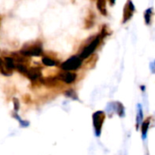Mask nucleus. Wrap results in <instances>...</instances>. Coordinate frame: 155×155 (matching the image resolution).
<instances>
[{"instance_id":"1","label":"nucleus","mask_w":155,"mask_h":155,"mask_svg":"<svg viewBox=\"0 0 155 155\" xmlns=\"http://www.w3.org/2000/svg\"><path fill=\"white\" fill-rule=\"evenodd\" d=\"M44 54L43 46L41 42L33 43L24 46L20 50V54L25 57H31V56H42Z\"/></svg>"},{"instance_id":"2","label":"nucleus","mask_w":155,"mask_h":155,"mask_svg":"<svg viewBox=\"0 0 155 155\" xmlns=\"http://www.w3.org/2000/svg\"><path fill=\"white\" fill-rule=\"evenodd\" d=\"M83 62L84 60H82L79 55H73L62 64H60L59 66L63 71L74 72L81 68V66L83 65Z\"/></svg>"},{"instance_id":"3","label":"nucleus","mask_w":155,"mask_h":155,"mask_svg":"<svg viewBox=\"0 0 155 155\" xmlns=\"http://www.w3.org/2000/svg\"><path fill=\"white\" fill-rule=\"evenodd\" d=\"M101 42H102V39H101L100 35H96L89 44H87V45L84 47V49L82 50V52H81L80 54H79L80 58H81L82 60H86V59H88V58L94 53V51L96 50V48L100 45Z\"/></svg>"},{"instance_id":"4","label":"nucleus","mask_w":155,"mask_h":155,"mask_svg":"<svg viewBox=\"0 0 155 155\" xmlns=\"http://www.w3.org/2000/svg\"><path fill=\"white\" fill-rule=\"evenodd\" d=\"M105 117H106L105 113L103 111H97L93 114V124H94L95 135L97 137H99L101 135L103 125L105 121Z\"/></svg>"},{"instance_id":"5","label":"nucleus","mask_w":155,"mask_h":155,"mask_svg":"<svg viewBox=\"0 0 155 155\" xmlns=\"http://www.w3.org/2000/svg\"><path fill=\"white\" fill-rule=\"evenodd\" d=\"M56 78L60 81L63 82L66 84H72L73 83L75 82L76 78H77V74L74 72H71V71H61L60 73L57 74Z\"/></svg>"},{"instance_id":"6","label":"nucleus","mask_w":155,"mask_h":155,"mask_svg":"<svg viewBox=\"0 0 155 155\" xmlns=\"http://www.w3.org/2000/svg\"><path fill=\"white\" fill-rule=\"evenodd\" d=\"M134 12H135L134 4L133 3L132 0H128L124 5V12H123V23L125 24L128 21H130L132 19V17L134 16Z\"/></svg>"},{"instance_id":"7","label":"nucleus","mask_w":155,"mask_h":155,"mask_svg":"<svg viewBox=\"0 0 155 155\" xmlns=\"http://www.w3.org/2000/svg\"><path fill=\"white\" fill-rule=\"evenodd\" d=\"M25 76L31 80L34 83L39 82V80L42 78V72L39 67H31L27 69V72L25 74Z\"/></svg>"},{"instance_id":"8","label":"nucleus","mask_w":155,"mask_h":155,"mask_svg":"<svg viewBox=\"0 0 155 155\" xmlns=\"http://www.w3.org/2000/svg\"><path fill=\"white\" fill-rule=\"evenodd\" d=\"M42 63L45 66H57L59 64V62L57 61L56 58H53V57H50L48 55H43L42 57Z\"/></svg>"},{"instance_id":"9","label":"nucleus","mask_w":155,"mask_h":155,"mask_svg":"<svg viewBox=\"0 0 155 155\" xmlns=\"http://www.w3.org/2000/svg\"><path fill=\"white\" fill-rule=\"evenodd\" d=\"M96 6L99 12L103 15H107V8H106V0H97L96 1Z\"/></svg>"},{"instance_id":"10","label":"nucleus","mask_w":155,"mask_h":155,"mask_svg":"<svg viewBox=\"0 0 155 155\" xmlns=\"http://www.w3.org/2000/svg\"><path fill=\"white\" fill-rule=\"evenodd\" d=\"M151 119H152V117H149V118L145 119L142 124L141 130H142V135H143V139L146 138V135H147V133L149 130V126H150V123H151Z\"/></svg>"},{"instance_id":"11","label":"nucleus","mask_w":155,"mask_h":155,"mask_svg":"<svg viewBox=\"0 0 155 155\" xmlns=\"http://www.w3.org/2000/svg\"><path fill=\"white\" fill-rule=\"evenodd\" d=\"M113 107L114 108L115 112L117 113V114L120 116V117H124V106L123 105L122 103L120 102H114L112 104Z\"/></svg>"},{"instance_id":"12","label":"nucleus","mask_w":155,"mask_h":155,"mask_svg":"<svg viewBox=\"0 0 155 155\" xmlns=\"http://www.w3.org/2000/svg\"><path fill=\"white\" fill-rule=\"evenodd\" d=\"M153 17V8L150 7V8L146 9L144 12V21L147 25H150L152 24Z\"/></svg>"},{"instance_id":"13","label":"nucleus","mask_w":155,"mask_h":155,"mask_svg":"<svg viewBox=\"0 0 155 155\" xmlns=\"http://www.w3.org/2000/svg\"><path fill=\"white\" fill-rule=\"evenodd\" d=\"M108 29H109V28H107V26H106L105 25H103L102 32H101V34L99 35L102 40H104V38H106L108 35H110L111 32H109V31H108Z\"/></svg>"},{"instance_id":"14","label":"nucleus","mask_w":155,"mask_h":155,"mask_svg":"<svg viewBox=\"0 0 155 155\" xmlns=\"http://www.w3.org/2000/svg\"><path fill=\"white\" fill-rule=\"evenodd\" d=\"M142 120H143V111H142V106H141L140 104H138V116H137V124H136L137 129H138L139 124H140V123L142 122Z\"/></svg>"},{"instance_id":"15","label":"nucleus","mask_w":155,"mask_h":155,"mask_svg":"<svg viewBox=\"0 0 155 155\" xmlns=\"http://www.w3.org/2000/svg\"><path fill=\"white\" fill-rule=\"evenodd\" d=\"M65 95H66L67 97H69V98H72V99H74V100H75V99H78V98H77V95H76V93H75L74 90H72V89H70V90H67V91L65 92Z\"/></svg>"},{"instance_id":"16","label":"nucleus","mask_w":155,"mask_h":155,"mask_svg":"<svg viewBox=\"0 0 155 155\" xmlns=\"http://www.w3.org/2000/svg\"><path fill=\"white\" fill-rule=\"evenodd\" d=\"M13 103H14V108H15V111H18V110H19V107H20V104H19V101H18V99L14 98V99H13Z\"/></svg>"},{"instance_id":"17","label":"nucleus","mask_w":155,"mask_h":155,"mask_svg":"<svg viewBox=\"0 0 155 155\" xmlns=\"http://www.w3.org/2000/svg\"><path fill=\"white\" fill-rule=\"evenodd\" d=\"M3 69H4V61H3V59L0 58V72H1Z\"/></svg>"},{"instance_id":"18","label":"nucleus","mask_w":155,"mask_h":155,"mask_svg":"<svg viewBox=\"0 0 155 155\" xmlns=\"http://www.w3.org/2000/svg\"><path fill=\"white\" fill-rule=\"evenodd\" d=\"M109 1V4L111 5H114V4H115V2H116V0H108Z\"/></svg>"},{"instance_id":"19","label":"nucleus","mask_w":155,"mask_h":155,"mask_svg":"<svg viewBox=\"0 0 155 155\" xmlns=\"http://www.w3.org/2000/svg\"><path fill=\"white\" fill-rule=\"evenodd\" d=\"M151 69H152V72H154V70H153V63L151 64Z\"/></svg>"},{"instance_id":"20","label":"nucleus","mask_w":155,"mask_h":155,"mask_svg":"<svg viewBox=\"0 0 155 155\" xmlns=\"http://www.w3.org/2000/svg\"><path fill=\"white\" fill-rule=\"evenodd\" d=\"M1 21H2V17L0 16V25H1Z\"/></svg>"}]
</instances>
